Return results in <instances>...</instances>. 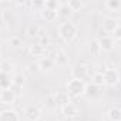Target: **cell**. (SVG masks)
Segmentation results:
<instances>
[{"mask_svg":"<svg viewBox=\"0 0 121 121\" xmlns=\"http://www.w3.org/2000/svg\"><path fill=\"white\" fill-rule=\"evenodd\" d=\"M57 30H58L60 39L64 40V41H71V40H74L76 36H77V33H78L77 26H76L74 23H71V22H64V23H61V24L58 26Z\"/></svg>","mask_w":121,"mask_h":121,"instance_id":"cell-1","label":"cell"},{"mask_svg":"<svg viewBox=\"0 0 121 121\" xmlns=\"http://www.w3.org/2000/svg\"><path fill=\"white\" fill-rule=\"evenodd\" d=\"M86 88H87V84L84 80H78V78H71L69 80L67 86H66V90L67 93L71 95V97H81L86 94Z\"/></svg>","mask_w":121,"mask_h":121,"instance_id":"cell-2","label":"cell"},{"mask_svg":"<svg viewBox=\"0 0 121 121\" xmlns=\"http://www.w3.org/2000/svg\"><path fill=\"white\" fill-rule=\"evenodd\" d=\"M103 76H104V84L105 86L114 87L120 81V73L115 69H105L103 71Z\"/></svg>","mask_w":121,"mask_h":121,"instance_id":"cell-3","label":"cell"},{"mask_svg":"<svg viewBox=\"0 0 121 121\" xmlns=\"http://www.w3.org/2000/svg\"><path fill=\"white\" fill-rule=\"evenodd\" d=\"M17 97L19 95L13 88H6V90H2V93H0V103L4 105H12L16 103Z\"/></svg>","mask_w":121,"mask_h":121,"instance_id":"cell-4","label":"cell"},{"mask_svg":"<svg viewBox=\"0 0 121 121\" xmlns=\"http://www.w3.org/2000/svg\"><path fill=\"white\" fill-rule=\"evenodd\" d=\"M24 115H26V118H27L29 121H39V120L41 118V110H40L37 105L31 104V105L26 107Z\"/></svg>","mask_w":121,"mask_h":121,"instance_id":"cell-5","label":"cell"},{"mask_svg":"<svg viewBox=\"0 0 121 121\" xmlns=\"http://www.w3.org/2000/svg\"><path fill=\"white\" fill-rule=\"evenodd\" d=\"M98 46L101 51H111L114 48V37L107 34V36H101L98 39Z\"/></svg>","mask_w":121,"mask_h":121,"instance_id":"cell-6","label":"cell"},{"mask_svg":"<svg viewBox=\"0 0 121 121\" xmlns=\"http://www.w3.org/2000/svg\"><path fill=\"white\" fill-rule=\"evenodd\" d=\"M118 27V23L112 19V17H104L103 23H101V30L107 34H112L115 31V29Z\"/></svg>","mask_w":121,"mask_h":121,"instance_id":"cell-7","label":"cell"},{"mask_svg":"<svg viewBox=\"0 0 121 121\" xmlns=\"http://www.w3.org/2000/svg\"><path fill=\"white\" fill-rule=\"evenodd\" d=\"M56 66V61L50 57V56H46V57H41L40 61H39V67H40V71L43 73H50Z\"/></svg>","mask_w":121,"mask_h":121,"instance_id":"cell-8","label":"cell"},{"mask_svg":"<svg viewBox=\"0 0 121 121\" xmlns=\"http://www.w3.org/2000/svg\"><path fill=\"white\" fill-rule=\"evenodd\" d=\"M50 57L56 61L57 66L64 67V66L69 64V56H67V53H66L64 50H57V51H54V54H51Z\"/></svg>","mask_w":121,"mask_h":121,"instance_id":"cell-9","label":"cell"},{"mask_svg":"<svg viewBox=\"0 0 121 121\" xmlns=\"http://www.w3.org/2000/svg\"><path fill=\"white\" fill-rule=\"evenodd\" d=\"M71 76L73 78H78V80H84L88 76V67L84 64H77L73 70H71Z\"/></svg>","mask_w":121,"mask_h":121,"instance_id":"cell-10","label":"cell"},{"mask_svg":"<svg viewBox=\"0 0 121 121\" xmlns=\"http://www.w3.org/2000/svg\"><path fill=\"white\" fill-rule=\"evenodd\" d=\"M0 121H20V117L13 108H6L0 112Z\"/></svg>","mask_w":121,"mask_h":121,"instance_id":"cell-11","label":"cell"},{"mask_svg":"<svg viewBox=\"0 0 121 121\" xmlns=\"http://www.w3.org/2000/svg\"><path fill=\"white\" fill-rule=\"evenodd\" d=\"M61 114H63L66 118H74V117H77V115L80 114V111H78V108H77L76 104L70 103V104L61 107Z\"/></svg>","mask_w":121,"mask_h":121,"instance_id":"cell-12","label":"cell"},{"mask_svg":"<svg viewBox=\"0 0 121 121\" xmlns=\"http://www.w3.org/2000/svg\"><path fill=\"white\" fill-rule=\"evenodd\" d=\"M101 87H98V86H95V84H87V88H86V94L84 95H87L90 100H98L100 98V95H101Z\"/></svg>","mask_w":121,"mask_h":121,"instance_id":"cell-13","label":"cell"},{"mask_svg":"<svg viewBox=\"0 0 121 121\" xmlns=\"http://www.w3.org/2000/svg\"><path fill=\"white\" fill-rule=\"evenodd\" d=\"M54 103H56V105H60V107L70 104V94L67 91H58L54 95Z\"/></svg>","mask_w":121,"mask_h":121,"instance_id":"cell-14","label":"cell"},{"mask_svg":"<svg viewBox=\"0 0 121 121\" xmlns=\"http://www.w3.org/2000/svg\"><path fill=\"white\" fill-rule=\"evenodd\" d=\"M29 54L31 57H43L46 54V48L40 43H33L29 46Z\"/></svg>","mask_w":121,"mask_h":121,"instance_id":"cell-15","label":"cell"},{"mask_svg":"<svg viewBox=\"0 0 121 121\" xmlns=\"http://www.w3.org/2000/svg\"><path fill=\"white\" fill-rule=\"evenodd\" d=\"M40 13H41V17L46 22H56L57 17H58V12H54V10H50V9H46V7L43 10H40Z\"/></svg>","mask_w":121,"mask_h":121,"instance_id":"cell-16","label":"cell"},{"mask_svg":"<svg viewBox=\"0 0 121 121\" xmlns=\"http://www.w3.org/2000/svg\"><path fill=\"white\" fill-rule=\"evenodd\" d=\"M0 87H2V90H6V88H12L13 86V77L10 74H4L2 73V76H0Z\"/></svg>","mask_w":121,"mask_h":121,"instance_id":"cell-17","label":"cell"},{"mask_svg":"<svg viewBox=\"0 0 121 121\" xmlns=\"http://www.w3.org/2000/svg\"><path fill=\"white\" fill-rule=\"evenodd\" d=\"M40 33H41V30H40V27L36 24V23H30L29 26H27V29H26V34L29 36V37H39L40 36Z\"/></svg>","mask_w":121,"mask_h":121,"instance_id":"cell-18","label":"cell"},{"mask_svg":"<svg viewBox=\"0 0 121 121\" xmlns=\"http://www.w3.org/2000/svg\"><path fill=\"white\" fill-rule=\"evenodd\" d=\"M110 121H121V108L120 107H111L107 112Z\"/></svg>","mask_w":121,"mask_h":121,"instance_id":"cell-19","label":"cell"},{"mask_svg":"<svg viewBox=\"0 0 121 121\" xmlns=\"http://www.w3.org/2000/svg\"><path fill=\"white\" fill-rule=\"evenodd\" d=\"M0 69H2V73H4V74H10V76H12V73L14 71V64L10 61V60L4 58L3 61H2V66H0Z\"/></svg>","mask_w":121,"mask_h":121,"instance_id":"cell-20","label":"cell"},{"mask_svg":"<svg viewBox=\"0 0 121 121\" xmlns=\"http://www.w3.org/2000/svg\"><path fill=\"white\" fill-rule=\"evenodd\" d=\"M91 83L95 84V86H98V87L105 86V84H104V76H103V71H97V73H94V74H93V80H91Z\"/></svg>","mask_w":121,"mask_h":121,"instance_id":"cell-21","label":"cell"},{"mask_svg":"<svg viewBox=\"0 0 121 121\" xmlns=\"http://www.w3.org/2000/svg\"><path fill=\"white\" fill-rule=\"evenodd\" d=\"M105 7L111 12H117L121 9V2L120 0H107L105 2Z\"/></svg>","mask_w":121,"mask_h":121,"instance_id":"cell-22","label":"cell"},{"mask_svg":"<svg viewBox=\"0 0 121 121\" xmlns=\"http://www.w3.org/2000/svg\"><path fill=\"white\" fill-rule=\"evenodd\" d=\"M66 4H67L73 12H77V10H80V9L83 7V2H80V0H69Z\"/></svg>","mask_w":121,"mask_h":121,"instance_id":"cell-23","label":"cell"},{"mask_svg":"<svg viewBox=\"0 0 121 121\" xmlns=\"http://www.w3.org/2000/svg\"><path fill=\"white\" fill-rule=\"evenodd\" d=\"M26 71H27V74H29V76H34V74H37V73L40 71L39 63H31V64H29V66H27V69H26Z\"/></svg>","mask_w":121,"mask_h":121,"instance_id":"cell-24","label":"cell"},{"mask_svg":"<svg viewBox=\"0 0 121 121\" xmlns=\"http://www.w3.org/2000/svg\"><path fill=\"white\" fill-rule=\"evenodd\" d=\"M73 13V10L64 3V4H61L60 6V9H58V16H64V17H67V16H70Z\"/></svg>","mask_w":121,"mask_h":121,"instance_id":"cell-25","label":"cell"},{"mask_svg":"<svg viewBox=\"0 0 121 121\" xmlns=\"http://www.w3.org/2000/svg\"><path fill=\"white\" fill-rule=\"evenodd\" d=\"M60 4L57 0H48V2H46V9H50V10H54V12H58L60 9Z\"/></svg>","mask_w":121,"mask_h":121,"instance_id":"cell-26","label":"cell"},{"mask_svg":"<svg viewBox=\"0 0 121 121\" xmlns=\"http://www.w3.org/2000/svg\"><path fill=\"white\" fill-rule=\"evenodd\" d=\"M23 84H24V77H23L22 74H14V76H13V86L22 88Z\"/></svg>","mask_w":121,"mask_h":121,"instance_id":"cell-27","label":"cell"},{"mask_svg":"<svg viewBox=\"0 0 121 121\" xmlns=\"http://www.w3.org/2000/svg\"><path fill=\"white\" fill-rule=\"evenodd\" d=\"M43 34H44V33L41 31V33H40V36H39V39H40V41H39V43L46 48V47H48V46H50V37H48V36H43Z\"/></svg>","mask_w":121,"mask_h":121,"instance_id":"cell-28","label":"cell"},{"mask_svg":"<svg viewBox=\"0 0 121 121\" xmlns=\"http://www.w3.org/2000/svg\"><path fill=\"white\" fill-rule=\"evenodd\" d=\"M10 44H12L13 47H19V46H22V37H20V36H12V39H10Z\"/></svg>","mask_w":121,"mask_h":121,"instance_id":"cell-29","label":"cell"},{"mask_svg":"<svg viewBox=\"0 0 121 121\" xmlns=\"http://www.w3.org/2000/svg\"><path fill=\"white\" fill-rule=\"evenodd\" d=\"M114 40H121V24H118V27L115 29V31L112 33Z\"/></svg>","mask_w":121,"mask_h":121,"instance_id":"cell-30","label":"cell"},{"mask_svg":"<svg viewBox=\"0 0 121 121\" xmlns=\"http://www.w3.org/2000/svg\"><path fill=\"white\" fill-rule=\"evenodd\" d=\"M31 6H33V9H41L43 10L46 7V2H33Z\"/></svg>","mask_w":121,"mask_h":121,"instance_id":"cell-31","label":"cell"}]
</instances>
